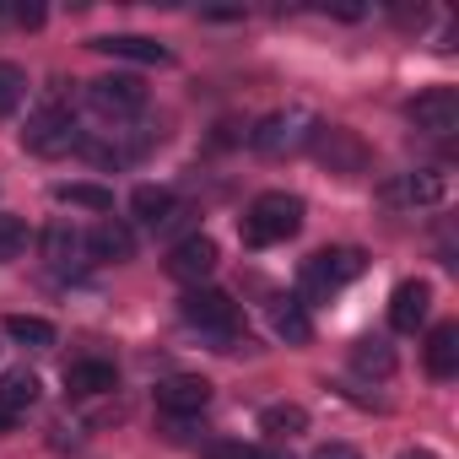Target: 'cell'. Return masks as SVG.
I'll return each mask as SVG.
<instances>
[{"mask_svg":"<svg viewBox=\"0 0 459 459\" xmlns=\"http://www.w3.org/2000/svg\"><path fill=\"white\" fill-rule=\"evenodd\" d=\"M82 249H87V244H82V233H76L71 221H49V227H44V260H49V265L65 271Z\"/></svg>","mask_w":459,"mask_h":459,"instance_id":"18","label":"cell"},{"mask_svg":"<svg viewBox=\"0 0 459 459\" xmlns=\"http://www.w3.org/2000/svg\"><path fill=\"white\" fill-rule=\"evenodd\" d=\"M405 114H411L416 130H427V135H448V130H459V92H454V87H427Z\"/></svg>","mask_w":459,"mask_h":459,"instance_id":"9","label":"cell"},{"mask_svg":"<svg viewBox=\"0 0 459 459\" xmlns=\"http://www.w3.org/2000/svg\"><path fill=\"white\" fill-rule=\"evenodd\" d=\"M98 55H114V60H141V65H168V49L146 33H108V39H92Z\"/></svg>","mask_w":459,"mask_h":459,"instance_id":"15","label":"cell"},{"mask_svg":"<svg viewBox=\"0 0 459 459\" xmlns=\"http://www.w3.org/2000/svg\"><path fill=\"white\" fill-rule=\"evenodd\" d=\"M427 308H432V287L427 281H400L394 298H389V325L400 335H416L427 325Z\"/></svg>","mask_w":459,"mask_h":459,"instance_id":"10","label":"cell"},{"mask_svg":"<svg viewBox=\"0 0 459 459\" xmlns=\"http://www.w3.org/2000/svg\"><path fill=\"white\" fill-rule=\"evenodd\" d=\"M205 459H249V448H244V443H211Z\"/></svg>","mask_w":459,"mask_h":459,"instance_id":"27","label":"cell"},{"mask_svg":"<svg viewBox=\"0 0 459 459\" xmlns=\"http://www.w3.org/2000/svg\"><path fill=\"white\" fill-rule=\"evenodd\" d=\"M130 211H135V221H146V227H162V221L173 216V195H168L162 184H141V189L130 195Z\"/></svg>","mask_w":459,"mask_h":459,"instance_id":"19","label":"cell"},{"mask_svg":"<svg viewBox=\"0 0 459 459\" xmlns=\"http://www.w3.org/2000/svg\"><path fill=\"white\" fill-rule=\"evenodd\" d=\"M362 271H368V255L362 249H319V255L303 260V292L308 298H330L346 281H357Z\"/></svg>","mask_w":459,"mask_h":459,"instance_id":"3","label":"cell"},{"mask_svg":"<svg viewBox=\"0 0 459 459\" xmlns=\"http://www.w3.org/2000/svg\"><path fill=\"white\" fill-rule=\"evenodd\" d=\"M314 459H362L351 443H325V448H314Z\"/></svg>","mask_w":459,"mask_h":459,"instance_id":"28","label":"cell"},{"mask_svg":"<svg viewBox=\"0 0 459 459\" xmlns=\"http://www.w3.org/2000/svg\"><path fill=\"white\" fill-rule=\"evenodd\" d=\"M65 389H71L76 400L114 394V389H119V373H114V362H103V357H82V362L65 368Z\"/></svg>","mask_w":459,"mask_h":459,"instance_id":"13","label":"cell"},{"mask_svg":"<svg viewBox=\"0 0 459 459\" xmlns=\"http://www.w3.org/2000/svg\"><path fill=\"white\" fill-rule=\"evenodd\" d=\"M271 325H276V335L292 341V346H303V341L314 335V319H308L303 298H276V303H271Z\"/></svg>","mask_w":459,"mask_h":459,"instance_id":"17","label":"cell"},{"mask_svg":"<svg viewBox=\"0 0 459 459\" xmlns=\"http://www.w3.org/2000/svg\"><path fill=\"white\" fill-rule=\"evenodd\" d=\"M405 195H411V200H437V195H443V178H437V173H416V178L405 184Z\"/></svg>","mask_w":459,"mask_h":459,"instance_id":"26","label":"cell"},{"mask_svg":"<svg viewBox=\"0 0 459 459\" xmlns=\"http://www.w3.org/2000/svg\"><path fill=\"white\" fill-rule=\"evenodd\" d=\"M178 319H184L189 330L211 335L216 351H238V346H249L244 319H238V303L227 298V292H216V287H189V292L178 298Z\"/></svg>","mask_w":459,"mask_h":459,"instance_id":"1","label":"cell"},{"mask_svg":"<svg viewBox=\"0 0 459 459\" xmlns=\"http://www.w3.org/2000/svg\"><path fill=\"white\" fill-rule=\"evenodd\" d=\"M17 22H22V28H39V22H44V6H17Z\"/></svg>","mask_w":459,"mask_h":459,"instance_id":"30","label":"cell"},{"mask_svg":"<svg viewBox=\"0 0 459 459\" xmlns=\"http://www.w3.org/2000/svg\"><path fill=\"white\" fill-rule=\"evenodd\" d=\"M6 335H12L17 346H33V351L55 346V325H49V319H33V314H12V319H6Z\"/></svg>","mask_w":459,"mask_h":459,"instance_id":"20","label":"cell"},{"mask_svg":"<svg viewBox=\"0 0 459 459\" xmlns=\"http://www.w3.org/2000/svg\"><path fill=\"white\" fill-rule=\"evenodd\" d=\"M308 146H314V157H319L330 173H341V178L368 173V146H362V135L346 130V125H314Z\"/></svg>","mask_w":459,"mask_h":459,"instance_id":"5","label":"cell"},{"mask_svg":"<svg viewBox=\"0 0 459 459\" xmlns=\"http://www.w3.org/2000/svg\"><path fill=\"white\" fill-rule=\"evenodd\" d=\"M427 373L432 378H454L459 373V325H437L427 335Z\"/></svg>","mask_w":459,"mask_h":459,"instance_id":"16","label":"cell"},{"mask_svg":"<svg viewBox=\"0 0 459 459\" xmlns=\"http://www.w3.org/2000/svg\"><path fill=\"white\" fill-rule=\"evenodd\" d=\"M22 98H28V76L12 60H0V114H17Z\"/></svg>","mask_w":459,"mask_h":459,"instance_id":"25","label":"cell"},{"mask_svg":"<svg viewBox=\"0 0 459 459\" xmlns=\"http://www.w3.org/2000/svg\"><path fill=\"white\" fill-rule=\"evenodd\" d=\"M308 135H314V119L292 108V114H271V119H260L249 141H255V152H265V157H287V152H303Z\"/></svg>","mask_w":459,"mask_h":459,"instance_id":"6","label":"cell"},{"mask_svg":"<svg viewBox=\"0 0 459 459\" xmlns=\"http://www.w3.org/2000/svg\"><path fill=\"white\" fill-rule=\"evenodd\" d=\"M394 459H437V454H427V448H405V454H394Z\"/></svg>","mask_w":459,"mask_h":459,"instance_id":"31","label":"cell"},{"mask_svg":"<svg viewBox=\"0 0 459 459\" xmlns=\"http://www.w3.org/2000/svg\"><path fill=\"white\" fill-rule=\"evenodd\" d=\"M216 244L205 238V233H189V238H178L173 249H168V276L173 281H184V287H200L211 271H216Z\"/></svg>","mask_w":459,"mask_h":459,"instance_id":"8","label":"cell"},{"mask_svg":"<svg viewBox=\"0 0 459 459\" xmlns=\"http://www.w3.org/2000/svg\"><path fill=\"white\" fill-rule=\"evenodd\" d=\"M157 405H162L168 416H195V411H205V405H211V384H205V378H195V373H178V378L157 384Z\"/></svg>","mask_w":459,"mask_h":459,"instance_id":"11","label":"cell"},{"mask_svg":"<svg viewBox=\"0 0 459 459\" xmlns=\"http://www.w3.org/2000/svg\"><path fill=\"white\" fill-rule=\"evenodd\" d=\"M33 400H39V378H33L28 368H17V373L0 378V432L17 427V421L33 411Z\"/></svg>","mask_w":459,"mask_h":459,"instance_id":"14","label":"cell"},{"mask_svg":"<svg viewBox=\"0 0 459 459\" xmlns=\"http://www.w3.org/2000/svg\"><path fill=\"white\" fill-rule=\"evenodd\" d=\"M22 249H28V221L12 216V211H0V265L22 260Z\"/></svg>","mask_w":459,"mask_h":459,"instance_id":"24","label":"cell"},{"mask_svg":"<svg viewBox=\"0 0 459 459\" xmlns=\"http://www.w3.org/2000/svg\"><path fill=\"white\" fill-rule=\"evenodd\" d=\"M82 244H87V249H92V260H103V265H125V260L135 255V233H130L125 221H114V216H103Z\"/></svg>","mask_w":459,"mask_h":459,"instance_id":"12","label":"cell"},{"mask_svg":"<svg viewBox=\"0 0 459 459\" xmlns=\"http://www.w3.org/2000/svg\"><path fill=\"white\" fill-rule=\"evenodd\" d=\"M22 146H28L33 157H65V152H76V146H82V130H76L71 108L49 103V108H39V114L28 119V130H22Z\"/></svg>","mask_w":459,"mask_h":459,"instance_id":"4","label":"cell"},{"mask_svg":"<svg viewBox=\"0 0 459 459\" xmlns=\"http://www.w3.org/2000/svg\"><path fill=\"white\" fill-rule=\"evenodd\" d=\"M87 98H92V108H98L103 119H130V114L146 108L141 76H98V82L87 87Z\"/></svg>","mask_w":459,"mask_h":459,"instance_id":"7","label":"cell"},{"mask_svg":"<svg viewBox=\"0 0 459 459\" xmlns=\"http://www.w3.org/2000/svg\"><path fill=\"white\" fill-rule=\"evenodd\" d=\"M260 427L271 437H298V432H308V411L303 405H265L260 411Z\"/></svg>","mask_w":459,"mask_h":459,"instance_id":"21","label":"cell"},{"mask_svg":"<svg viewBox=\"0 0 459 459\" xmlns=\"http://www.w3.org/2000/svg\"><path fill=\"white\" fill-rule=\"evenodd\" d=\"M351 368H357V373H368V378H389V373H394V351H389L384 341H357Z\"/></svg>","mask_w":459,"mask_h":459,"instance_id":"23","label":"cell"},{"mask_svg":"<svg viewBox=\"0 0 459 459\" xmlns=\"http://www.w3.org/2000/svg\"><path fill=\"white\" fill-rule=\"evenodd\" d=\"M249 459H292L281 443H260V448H249Z\"/></svg>","mask_w":459,"mask_h":459,"instance_id":"29","label":"cell"},{"mask_svg":"<svg viewBox=\"0 0 459 459\" xmlns=\"http://www.w3.org/2000/svg\"><path fill=\"white\" fill-rule=\"evenodd\" d=\"M55 200H65V205H87V211H98V216L114 211V189H103V184H60Z\"/></svg>","mask_w":459,"mask_h":459,"instance_id":"22","label":"cell"},{"mask_svg":"<svg viewBox=\"0 0 459 459\" xmlns=\"http://www.w3.org/2000/svg\"><path fill=\"white\" fill-rule=\"evenodd\" d=\"M298 227H303V200L287 195V189H265V195H255L249 211H244V238L260 244V249H265V244H287Z\"/></svg>","mask_w":459,"mask_h":459,"instance_id":"2","label":"cell"}]
</instances>
